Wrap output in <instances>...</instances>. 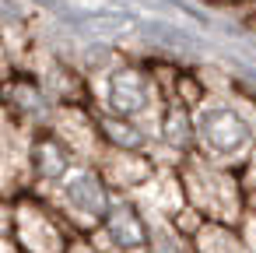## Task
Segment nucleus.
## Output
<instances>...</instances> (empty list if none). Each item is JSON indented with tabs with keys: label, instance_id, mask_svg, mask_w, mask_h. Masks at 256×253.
<instances>
[{
	"label": "nucleus",
	"instance_id": "ddd939ff",
	"mask_svg": "<svg viewBox=\"0 0 256 253\" xmlns=\"http://www.w3.org/2000/svg\"><path fill=\"white\" fill-rule=\"evenodd\" d=\"M67 253H102L98 246H95V239L88 235V232H78L74 239H70V249Z\"/></svg>",
	"mask_w": 256,
	"mask_h": 253
},
{
	"label": "nucleus",
	"instance_id": "7ed1b4c3",
	"mask_svg": "<svg viewBox=\"0 0 256 253\" xmlns=\"http://www.w3.org/2000/svg\"><path fill=\"white\" fill-rule=\"evenodd\" d=\"M179 176L186 186V200L193 211H200L207 221H228L242 225L249 218L246 207V190H242V172L221 162H210L204 155H186L179 162Z\"/></svg>",
	"mask_w": 256,
	"mask_h": 253
},
{
	"label": "nucleus",
	"instance_id": "f257e3e1",
	"mask_svg": "<svg viewBox=\"0 0 256 253\" xmlns=\"http://www.w3.org/2000/svg\"><path fill=\"white\" fill-rule=\"evenodd\" d=\"M193 120L196 155L242 169L256 151V106L242 92L228 85H207L200 102L193 106Z\"/></svg>",
	"mask_w": 256,
	"mask_h": 253
},
{
	"label": "nucleus",
	"instance_id": "2eb2a0df",
	"mask_svg": "<svg viewBox=\"0 0 256 253\" xmlns=\"http://www.w3.org/2000/svg\"><path fill=\"white\" fill-rule=\"evenodd\" d=\"M252 22H256V8H252Z\"/></svg>",
	"mask_w": 256,
	"mask_h": 253
},
{
	"label": "nucleus",
	"instance_id": "9d476101",
	"mask_svg": "<svg viewBox=\"0 0 256 253\" xmlns=\"http://www.w3.org/2000/svg\"><path fill=\"white\" fill-rule=\"evenodd\" d=\"M134 200L148 211V218H179L182 207H190L186 186H182V176H179V165L162 162L158 172L134 193Z\"/></svg>",
	"mask_w": 256,
	"mask_h": 253
},
{
	"label": "nucleus",
	"instance_id": "f03ea898",
	"mask_svg": "<svg viewBox=\"0 0 256 253\" xmlns=\"http://www.w3.org/2000/svg\"><path fill=\"white\" fill-rule=\"evenodd\" d=\"M92 99L98 113L126 116L144 127H158V113L165 106V81L151 64L140 60H112L92 74Z\"/></svg>",
	"mask_w": 256,
	"mask_h": 253
},
{
	"label": "nucleus",
	"instance_id": "20e7f679",
	"mask_svg": "<svg viewBox=\"0 0 256 253\" xmlns=\"http://www.w3.org/2000/svg\"><path fill=\"white\" fill-rule=\"evenodd\" d=\"M4 225L14 232L25 253H67L70 239L78 235V228L39 190L4 197Z\"/></svg>",
	"mask_w": 256,
	"mask_h": 253
},
{
	"label": "nucleus",
	"instance_id": "0eeeda50",
	"mask_svg": "<svg viewBox=\"0 0 256 253\" xmlns=\"http://www.w3.org/2000/svg\"><path fill=\"white\" fill-rule=\"evenodd\" d=\"M78 165V155L70 151V144L46 123L32 130V148H28V172H32V190L46 193L53 190L60 179H67V172Z\"/></svg>",
	"mask_w": 256,
	"mask_h": 253
},
{
	"label": "nucleus",
	"instance_id": "39448f33",
	"mask_svg": "<svg viewBox=\"0 0 256 253\" xmlns=\"http://www.w3.org/2000/svg\"><path fill=\"white\" fill-rule=\"evenodd\" d=\"M78 232H95L98 221L106 218V211L112 207V200L120 197L109 179L102 176V169L95 162H78L67 179H60L53 190L42 193Z\"/></svg>",
	"mask_w": 256,
	"mask_h": 253
},
{
	"label": "nucleus",
	"instance_id": "f8f14e48",
	"mask_svg": "<svg viewBox=\"0 0 256 253\" xmlns=\"http://www.w3.org/2000/svg\"><path fill=\"white\" fill-rule=\"evenodd\" d=\"M242 172V190H246V207H249V214L256 218V151L249 155V162L238 169Z\"/></svg>",
	"mask_w": 256,
	"mask_h": 253
},
{
	"label": "nucleus",
	"instance_id": "9b49d317",
	"mask_svg": "<svg viewBox=\"0 0 256 253\" xmlns=\"http://www.w3.org/2000/svg\"><path fill=\"white\" fill-rule=\"evenodd\" d=\"M193 253H252L242 225L228 221H204L193 232Z\"/></svg>",
	"mask_w": 256,
	"mask_h": 253
},
{
	"label": "nucleus",
	"instance_id": "4468645a",
	"mask_svg": "<svg viewBox=\"0 0 256 253\" xmlns=\"http://www.w3.org/2000/svg\"><path fill=\"white\" fill-rule=\"evenodd\" d=\"M204 4H214V8H256V0H204Z\"/></svg>",
	"mask_w": 256,
	"mask_h": 253
},
{
	"label": "nucleus",
	"instance_id": "423d86ee",
	"mask_svg": "<svg viewBox=\"0 0 256 253\" xmlns=\"http://www.w3.org/2000/svg\"><path fill=\"white\" fill-rule=\"evenodd\" d=\"M102 253H151V218L134 197H116L95 232H88Z\"/></svg>",
	"mask_w": 256,
	"mask_h": 253
},
{
	"label": "nucleus",
	"instance_id": "1a4fd4ad",
	"mask_svg": "<svg viewBox=\"0 0 256 253\" xmlns=\"http://www.w3.org/2000/svg\"><path fill=\"white\" fill-rule=\"evenodd\" d=\"M95 165L102 169V176L109 179V186H112L116 193L134 197V193L158 172L162 162H158L151 151H126V148H109V144H106Z\"/></svg>",
	"mask_w": 256,
	"mask_h": 253
},
{
	"label": "nucleus",
	"instance_id": "6e6552de",
	"mask_svg": "<svg viewBox=\"0 0 256 253\" xmlns=\"http://www.w3.org/2000/svg\"><path fill=\"white\" fill-rule=\"evenodd\" d=\"M50 127L70 144L78 162H98L106 141L98 130V113L95 106H56L50 116Z\"/></svg>",
	"mask_w": 256,
	"mask_h": 253
}]
</instances>
